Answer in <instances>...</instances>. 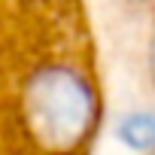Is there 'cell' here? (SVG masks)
<instances>
[{
	"label": "cell",
	"mask_w": 155,
	"mask_h": 155,
	"mask_svg": "<svg viewBox=\"0 0 155 155\" xmlns=\"http://www.w3.org/2000/svg\"><path fill=\"white\" fill-rule=\"evenodd\" d=\"M97 122L85 0H0V155H88Z\"/></svg>",
	"instance_id": "6da1fadb"
},
{
	"label": "cell",
	"mask_w": 155,
	"mask_h": 155,
	"mask_svg": "<svg viewBox=\"0 0 155 155\" xmlns=\"http://www.w3.org/2000/svg\"><path fill=\"white\" fill-rule=\"evenodd\" d=\"M116 137L134 149V152H152L155 149V110H134L119 119Z\"/></svg>",
	"instance_id": "7a4b0ae2"
},
{
	"label": "cell",
	"mask_w": 155,
	"mask_h": 155,
	"mask_svg": "<svg viewBox=\"0 0 155 155\" xmlns=\"http://www.w3.org/2000/svg\"><path fill=\"white\" fill-rule=\"evenodd\" d=\"M128 3H146V0H128Z\"/></svg>",
	"instance_id": "3957f363"
},
{
	"label": "cell",
	"mask_w": 155,
	"mask_h": 155,
	"mask_svg": "<svg viewBox=\"0 0 155 155\" xmlns=\"http://www.w3.org/2000/svg\"><path fill=\"white\" fill-rule=\"evenodd\" d=\"M149 155H155V149H152V152H149Z\"/></svg>",
	"instance_id": "277c9868"
}]
</instances>
